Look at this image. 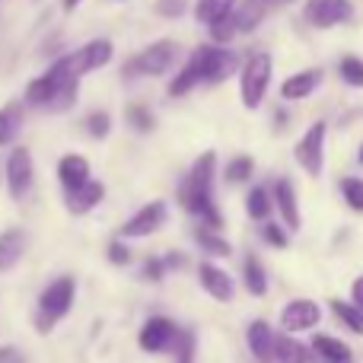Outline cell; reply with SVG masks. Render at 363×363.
I'll list each match as a JSON object with an SVG mask.
<instances>
[{"instance_id":"obj_34","label":"cell","mask_w":363,"mask_h":363,"mask_svg":"<svg viewBox=\"0 0 363 363\" xmlns=\"http://www.w3.org/2000/svg\"><path fill=\"white\" fill-rule=\"evenodd\" d=\"M239 32V26H236V16H223V19H217V23H211V35H213V42H230L233 35Z\"/></svg>"},{"instance_id":"obj_22","label":"cell","mask_w":363,"mask_h":363,"mask_svg":"<svg viewBox=\"0 0 363 363\" xmlns=\"http://www.w3.org/2000/svg\"><path fill=\"white\" fill-rule=\"evenodd\" d=\"M26 252V233L23 230H4L0 233V271H10Z\"/></svg>"},{"instance_id":"obj_44","label":"cell","mask_w":363,"mask_h":363,"mask_svg":"<svg viewBox=\"0 0 363 363\" xmlns=\"http://www.w3.org/2000/svg\"><path fill=\"white\" fill-rule=\"evenodd\" d=\"M264 6H287V4H294V0H262Z\"/></svg>"},{"instance_id":"obj_38","label":"cell","mask_w":363,"mask_h":363,"mask_svg":"<svg viewBox=\"0 0 363 363\" xmlns=\"http://www.w3.org/2000/svg\"><path fill=\"white\" fill-rule=\"evenodd\" d=\"M86 128H89V134H93V138H106L108 128H112V121H108L106 112H93V115H89V121H86Z\"/></svg>"},{"instance_id":"obj_3","label":"cell","mask_w":363,"mask_h":363,"mask_svg":"<svg viewBox=\"0 0 363 363\" xmlns=\"http://www.w3.org/2000/svg\"><path fill=\"white\" fill-rule=\"evenodd\" d=\"M271 70H274V64H271V55H264V51H258V55H252L245 61L242 80H239V93H242L245 108H258L264 102V93L271 86Z\"/></svg>"},{"instance_id":"obj_31","label":"cell","mask_w":363,"mask_h":363,"mask_svg":"<svg viewBox=\"0 0 363 363\" xmlns=\"http://www.w3.org/2000/svg\"><path fill=\"white\" fill-rule=\"evenodd\" d=\"M341 198L347 201V207H351V211L363 213V179H357V176L341 179Z\"/></svg>"},{"instance_id":"obj_8","label":"cell","mask_w":363,"mask_h":363,"mask_svg":"<svg viewBox=\"0 0 363 363\" xmlns=\"http://www.w3.org/2000/svg\"><path fill=\"white\" fill-rule=\"evenodd\" d=\"M74 277H57L55 284H48V287L42 290V296H38V306H42V315L48 322L61 319V315H67V309L74 306Z\"/></svg>"},{"instance_id":"obj_37","label":"cell","mask_w":363,"mask_h":363,"mask_svg":"<svg viewBox=\"0 0 363 363\" xmlns=\"http://www.w3.org/2000/svg\"><path fill=\"white\" fill-rule=\"evenodd\" d=\"M262 236L268 239V245H274V249H287V233L281 230L277 223H271V220H264V226H262Z\"/></svg>"},{"instance_id":"obj_43","label":"cell","mask_w":363,"mask_h":363,"mask_svg":"<svg viewBox=\"0 0 363 363\" xmlns=\"http://www.w3.org/2000/svg\"><path fill=\"white\" fill-rule=\"evenodd\" d=\"M0 363H23V357L13 347H0Z\"/></svg>"},{"instance_id":"obj_18","label":"cell","mask_w":363,"mask_h":363,"mask_svg":"<svg viewBox=\"0 0 363 363\" xmlns=\"http://www.w3.org/2000/svg\"><path fill=\"white\" fill-rule=\"evenodd\" d=\"M57 179H61L64 191L80 188L83 182L89 179V160L80 157V153H67V157H61V163H57Z\"/></svg>"},{"instance_id":"obj_46","label":"cell","mask_w":363,"mask_h":363,"mask_svg":"<svg viewBox=\"0 0 363 363\" xmlns=\"http://www.w3.org/2000/svg\"><path fill=\"white\" fill-rule=\"evenodd\" d=\"M357 160H360V166H363V144H360V150H357Z\"/></svg>"},{"instance_id":"obj_9","label":"cell","mask_w":363,"mask_h":363,"mask_svg":"<svg viewBox=\"0 0 363 363\" xmlns=\"http://www.w3.org/2000/svg\"><path fill=\"white\" fill-rule=\"evenodd\" d=\"M322 319V306L313 300H290L287 306L281 309V325L284 332L300 335V332H313Z\"/></svg>"},{"instance_id":"obj_36","label":"cell","mask_w":363,"mask_h":363,"mask_svg":"<svg viewBox=\"0 0 363 363\" xmlns=\"http://www.w3.org/2000/svg\"><path fill=\"white\" fill-rule=\"evenodd\" d=\"M128 121H131L134 128H138L140 134H147V131H153V115L147 112L144 106H131L128 108Z\"/></svg>"},{"instance_id":"obj_20","label":"cell","mask_w":363,"mask_h":363,"mask_svg":"<svg viewBox=\"0 0 363 363\" xmlns=\"http://www.w3.org/2000/svg\"><path fill=\"white\" fill-rule=\"evenodd\" d=\"M274 360L277 363H313V351L303 341H296L290 332L274 338Z\"/></svg>"},{"instance_id":"obj_13","label":"cell","mask_w":363,"mask_h":363,"mask_svg":"<svg viewBox=\"0 0 363 363\" xmlns=\"http://www.w3.org/2000/svg\"><path fill=\"white\" fill-rule=\"evenodd\" d=\"M166 213H169V207H166L163 201H150V204H144L131 220H128L121 233H125L128 239H134V236H150V233H157L160 226L166 223Z\"/></svg>"},{"instance_id":"obj_6","label":"cell","mask_w":363,"mask_h":363,"mask_svg":"<svg viewBox=\"0 0 363 363\" xmlns=\"http://www.w3.org/2000/svg\"><path fill=\"white\" fill-rule=\"evenodd\" d=\"M176 55H179V45L163 38V42H153L150 48H144L138 57L131 61V70L134 74H144V77H160L176 64Z\"/></svg>"},{"instance_id":"obj_23","label":"cell","mask_w":363,"mask_h":363,"mask_svg":"<svg viewBox=\"0 0 363 363\" xmlns=\"http://www.w3.org/2000/svg\"><path fill=\"white\" fill-rule=\"evenodd\" d=\"M198 83H204V77H201V55H198V48L191 51V57H188V64L179 70V77L169 83V96H185V93H191Z\"/></svg>"},{"instance_id":"obj_2","label":"cell","mask_w":363,"mask_h":363,"mask_svg":"<svg viewBox=\"0 0 363 363\" xmlns=\"http://www.w3.org/2000/svg\"><path fill=\"white\" fill-rule=\"evenodd\" d=\"M77 80L80 77L70 70V57H61L42 74L38 80L29 83L26 89V102L29 106H48V108H67L77 102Z\"/></svg>"},{"instance_id":"obj_25","label":"cell","mask_w":363,"mask_h":363,"mask_svg":"<svg viewBox=\"0 0 363 363\" xmlns=\"http://www.w3.org/2000/svg\"><path fill=\"white\" fill-rule=\"evenodd\" d=\"M233 10H236V0H198L194 16H198V23L211 26V23H217V19L230 16Z\"/></svg>"},{"instance_id":"obj_10","label":"cell","mask_w":363,"mask_h":363,"mask_svg":"<svg viewBox=\"0 0 363 363\" xmlns=\"http://www.w3.org/2000/svg\"><path fill=\"white\" fill-rule=\"evenodd\" d=\"M140 351L147 354H163L169 351V347H176L179 341V328L172 325L169 319H163V315H153V319H147V325L140 328Z\"/></svg>"},{"instance_id":"obj_15","label":"cell","mask_w":363,"mask_h":363,"mask_svg":"<svg viewBox=\"0 0 363 363\" xmlns=\"http://www.w3.org/2000/svg\"><path fill=\"white\" fill-rule=\"evenodd\" d=\"M198 277H201V287H204L217 303H230L233 300V277L226 274L223 268H217L213 262H201Z\"/></svg>"},{"instance_id":"obj_21","label":"cell","mask_w":363,"mask_h":363,"mask_svg":"<svg viewBox=\"0 0 363 363\" xmlns=\"http://www.w3.org/2000/svg\"><path fill=\"white\" fill-rule=\"evenodd\" d=\"M309 345H313V351L319 354V357L325 360V363H354L351 347H347L345 341L332 338V335H315Z\"/></svg>"},{"instance_id":"obj_42","label":"cell","mask_w":363,"mask_h":363,"mask_svg":"<svg viewBox=\"0 0 363 363\" xmlns=\"http://www.w3.org/2000/svg\"><path fill=\"white\" fill-rule=\"evenodd\" d=\"M147 277H150V281H160V277H163V262H157V258H153V262H147V271H144Z\"/></svg>"},{"instance_id":"obj_26","label":"cell","mask_w":363,"mask_h":363,"mask_svg":"<svg viewBox=\"0 0 363 363\" xmlns=\"http://www.w3.org/2000/svg\"><path fill=\"white\" fill-rule=\"evenodd\" d=\"M242 281H245V290L252 296H264L268 294V277H264V268L255 255H245V268H242Z\"/></svg>"},{"instance_id":"obj_28","label":"cell","mask_w":363,"mask_h":363,"mask_svg":"<svg viewBox=\"0 0 363 363\" xmlns=\"http://www.w3.org/2000/svg\"><path fill=\"white\" fill-rule=\"evenodd\" d=\"M264 10H268V6H264L262 0H245V4L239 6V10H233L239 32H252V29H255V26L264 19Z\"/></svg>"},{"instance_id":"obj_4","label":"cell","mask_w":363,"mask_h":363,"mask_svg":"<svg viewBox=\"0 0 363 363\" xmlns=\"http://www.w3.org/2000/svg\"><path fill=\"white\" fill-rule=\"evenodd\" d=\"M325 134H328V125L315 121V125L306 128L300 144L294 147V157L306 176H322V166H325Z\"/></svg>"},{"instance_id":"obj_14","label":"cell","mask_w":363,"mask_h":363,"mask_svg":"<svg viewBox=\"0 0 363 363\" xmlns=\"http://www.w3.org/2000/svg\"><path fill=\"white\" fill-rule=\"evenodd\" d=\"M322 77H325V74H322L319 67H309V70H300V74L287 77V80L281 83V99H287V102L306 99V96H313L315 89H319Z\"/></svg>"},{"instance_id":"obj_32","label":"cell","mask_w":363,"mask_h":363,"mask_svg":"<svg viewBox=\"0 0 363 363\" xmlns=\"http://www.w3.org/2000/svg\"><path fill=\"white\" fill-rule=\"evenodd\" d=\"M198 242H201V249L204 252H211L213 258H226L230 255V242H226L223 236H217V233L213 230H198Z\"/></svg>"},{"instance_id":"obj_29","label":"cell","mask_w":363,"mask_h":363,"mask_svg":"<svg viewBox=\"0 0 363 363\" xmlns=\"http://www.w3.org/2000/svg\"><path fill=\"white\" fill-rule=\"evenodd\" d=\"M332 313L338 315V322H345L354 335H363V309L354 306L347 300H332Z\"/></svg>"},{"instance_id":"obj_39","label":"cell","mask_w":363,"mask_h":363,"mask_svg":"<svg viewBox=\"0 0 363 363\" xmlns=\"http://www.w3.org/2000/svg\"><path fill=\"white\" fill-rule=\"evenodd\" d=\"M185 0H160V4H157V13H160V16H182V13H185Z\"/></svg>"},{"instance_id":"obj_45","label":"cell","mask_w":363,"mask_h":363,"mask_svg":"<svg viewBox=\"0 0 363 363\" xmlns=\"http://www.w3.org/2000/svg\"><path fill=\"white\" fill-rule=\"evenodd\" d=\"M77 4H80V0H64V10H74Z\"/></svg>"},{"instance_id":"obj_27","label":"cell","mask_w":363,"mask_h":363,"mask_svg":"<svg viewBox=\"0 0 363 363\" xmlns=\"http://www.w3.org/2000/svg\"><path fill=\"white\" fill-rule=\"evenodd\" d=\"M19 125H23V108H19L16 102H10V106L0 108V147H6V144L16 140Z\"/></svg>"},{"instance_id":"obj_12","label":"cell","mask_w":363,"mask_h":363,"mask_svg":"<svg viewBox=\"0 0 363 363\" xmlns=\"http://www.w3.org/2000/svg\"><path fill=\"white\" fill-rule=\"evenodd\" d=\"M32 176H35V169H32V153L26 150V147H16V150L10 153V160H6V188H10V198H23L26 191L32 188Z\"/></svg>"},{"instance_id":"obj_1","label":"cell","mask_w":363,"mask_h":363,"mask_svg":"<svg viewBox=\"0 0 363 363\" xmlns=\"http://www.w3.org/2000/svg\"><path fill=\"white\" fill-rule=\"evenodd\" d=\"M213 166H217V153L207 150L198 157V163L191 166V172H188V179L182 182V204L188 207V211L194 213V217H201L211 230H220L223 226V220H220V211L213 207V198H211V188H213Z\"/></svg>"},{"instance_id":"obj_16","label":"cell","mask_w":363,"mask_h":363,"mask_svg":"<svg viewBox=\"0 0 363 363\" xmlns=\"http://www.w3.org/2000/svg\"><path fill=\"white\" fill-rule=\"evenodd\" d=\"M274 204H277V211H281L284 223H287L294 233L300 230V226H303L300 201H296V188H294V182H290V179H277L274 182Z\"/></svg>"},{"instance_id":"obj_7","label":"cell","mask_w":363,"mask_h":363,"mask_svg":"<svg viewBox=\"0 0 363 363\" xmlns=\"http://www.w3.org/2000/svg\"><path fill=\"white\" fill-rule=\"evenodd\" d=\"M354 19L351 0H306V23L315 29H332Z\"/></svg>"},{"instance_id":"obj_24","label":"cell","mask_w":363,"mask_h":363,"mask_svg":"<svg viewBox=\"0 0 363 363\" xmlns=\"http://www.w3.org/2000/svg\"><path fill=\"white\" fill-rule=\"evenodd\" d=\"M245 211H249L252 220L264 223L271 217V211H274V191H268L264 185H255L249 191V198H245Z\"/></svg>"},{"instance_id":"obj_41","label":"cell","mask_w":363,"mask_h":363,"mask_svg":"<svg viewBox=\"0 0 363 363\" xmlns=\"http://www.w3.org/2000/svg\"><path fill=\"white\" fill-rule=\"evenodd\" d=\"M351 303H354V306H360V309H363V274L351 284Z\"/></svg>"},{"instance_id":"obj_5","label":"cell","mask_w":363,"mask_h":363,"mask_svg":"<svg viewBox=\"0 0 363 363\" xmlns=\"http://www.w3.org/2000/svg\"><path fill=\"white\" fill-rule=\"evenodd\" d=\"M201 77L204 83H223L226 77H233L239 70V57L230 48H217V45H201Z\"/></svg>"},{"instance_id":"obj_30","label":"cell","mask_w":363,"mask_h":363,"mask_svg":"<svg viewBox=\"0 0 363 363\" xmlns=\"http://www.w3.org/2000/svg\"><path fill=\"white\" fill-rule=\"evenodd\" d=\"M338 74H341V80H345L347 86L363 89V57L345 55V57H341V64H338Z\"/></svg>"},{"instance_id":"obj_40","label":"cell","mask_w":363,"mask_h":363,"mask_svg":"<svg viewBox=\"0 0 363 363\" xmlns=\"http://www.w3.org/2000/svg\"><path fill=\"white\" fill-rule=\"evenodd\" d=\"M108 258H112L115 264H125L128 258H131V252H128L121 242H112V249H108Z\"/></svg>"},{"instance_id":"obj_35","label":"cell","mask_w":363,"mask_h":363,"mask_svg":"<svg viewBox=\"0 0 363 363\" xmlns=\"http://www.w3.org/2000/svg\"><path fill=\"white\" fill-rule=\"evenodd\" d=\"M191 360H194V332H179L176 363H191Z\"/></svg>"},{"instance_id":"obj_17","label":"cell","mask_w":363,"mask_h":363,"mask_svg":"<svg viewBox=\"0 0 363 363\" xmlns=\"http://www.w3.org/2000/svg\"><path fill=\"white\" fill-rule=\"evenodd\" d=\"M274 338H277V335L271 332V325H268V322H262V319L252 322L249 332H245V345H249L252 357L262 360V363L274 360Z\"/></svg>"},{"instance_id":"obj_33","label":"cell","mask_w":363,"mask_h":363,"mask_svg":"<svg viewBox=\"0 0 363 363\" xmlns=\"http://www.w3.org/2000/svg\"><path fill=\"white\" fill-rule=\"evenodd\" d=\"M252 169H255V160L252 157H236L230 166H226V182H233V185H236V182H245L252 176Z\"/></svg>"},{"instance_id":"obj_19","label":"cell","mask_w":363,"mask_h":363,"mask_svg":"<svg viewBox=\"0 0 363 363\" xmlns=\"http://www.w3.org/2000/svg\"><path fill=\"white\" fill-rule=\"evenodd\" d=\"M102 194H106V185H102V182H89V179H86L80 188L67 191V211H70V213H86V211H93V207L102 201Z\"/></svg>"},{"instance_id":"obj_11","label":"cell","mask_w":363,"mask_h":363,"mask_svg":"<svg viewBox=\"0 0 363 363\" xmlns=\"http://www.w3.org/2000/svg\"><path fill=\"white\" fill-rule=\"evenodd\" d=\"M108 61H112V42H108V38H93V42H86L80 51L70 55V70H74L77 77H86V74H93V70L106 67Z\"/></svg>"}]
</instances>
